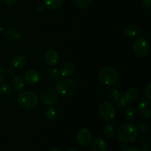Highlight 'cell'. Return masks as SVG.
Here are the masks:
<instances>
[{
  "label": "cell",
  "instance_id": "19",
  "mask_svg": "<svg viewBox=\"0 0 151 151\" xmlns=\"http://www.w3.org/2000/svg\"><path fill=\"white\" fill-rule=\"evenodd\" d=\"M6 35H7V38L8 39L16 41H18L22 37V33L18 29H11L6 32Z\"/></svg>",
  "mask_w": 151,
  "mask_h": 151
},
{
  "label": "cell",
  "instance_id": "36",
  "mask_svg": "<svg viewBox=\"0 0 151 151\" xmlns=\"http://www.w3.org/2000/svg\"><path fill=\"white\" fill-rule=\"evenodd\" d=\"M49 151H60V150L58 148H52V149H50Z\"/></svg>",
  "mask_w": 151,
  "mask_h": 151
},
{
  "label": "cell",
  "instance_id": "12",
  "mask_svg": "<svg viewBox=\"0 0 151 151\" xmlns=\"http://www.w3.org/2000/svg\"><path fill=\"white\" fill-rule=\"evenodd\" d=\"M24 78L27 83L33 85L38 82L40 79V75L38 71L35 69H29L25 73Z\"/></svg>",
  "mask_w": 151,
  "mask_h": 151
},
{
  "label": "cell",
  "instance_id": "32",
  "mask_svg": "<svg viewBox=\"0 0 151 151\" xmlns=\"http://www.w3.org/2000/svg\"><path fill=\"white\" fill-rule=\"evenodd\" d=\"M44 8H45V7H44V4H38L36 7V11L38 13H42L44 10Z\"/></svg>",
  "mask_w": 151,
  "mask_h": 151
},
{
  "label": "cell",
  "instance_id": "11",
  "mask_svg": "<svg viewBox=\"0 0 151 151\" xmlns=\"http://www.w3.org/2000/svg\"><path fill=\"white\" fill-rule=\"evenodd\" d=\"M75 70V66L72 62L66 61L60 66V73L65 78H69L73 75Z\"/></svg>",
  "mask_w": 151,
  "mask_h": 151
},
{
  "label": "cell",
  "instance_id": "5",
  "mask_svg": "<svg viewBox=\"0 0 151 151\" xmlns=\"http://www.w3.org/2000/svg\"><path fill=\"white\" fill-rule=\"evenodd\" d=\"M132 50L134 55L138 58H145L150 51L149 43L143 38H137L133 42Z\"/></svg>",
  "mask_w": 151,
  "mask_h": 151
},
{
  "label": "cell",
  "instance_id": "15",
  "mask_svg": "<svg viewBox=\"0 0 151 151\" xmlns=\"http://www.w3.org/2000/svg\"><path fill=\"white\" fill-rule=\"evenodd\" d=\"M139 28L137 25L134 24H128L124 28V32L127 36L130 38H134L137 37L139 34Z\"/></svg>",
  "mask_w": 151,
  "mask_h": 151
},
{
  "label": "cell",
  "instance_id": "7",
  "mask_svg": "<svg viewBox=\"0 0 151 151\" xmlns=\"http://www.w3.org/2000/svg\"><path fill=\"white\" fill-rule=\"evenodd\" d=\"M99 114L100 117L105 121L110 122L114 119L116 115V108L111 103L105 102L102 103L99 107Z\"/></svg>",
  "mask_w": 151,
  "mask_h": 151
},
{
  "label": "cell",
  "instance_id": "21",
  "mask_svg": "<svg viewBox=\"0 0 151 151\" xmlns=\"http://www.w3.org/2000/svg\"><path fill=\"white\" fill-rule=\"evenodd\" d=\"M120 96L121 95L119 94V91L114 88H110L109 91V93H108V97H109V99L110 100V101L113 102L114 103H116V102L117 101L118 99L119 98Z\"/></svg>",
  "mask_w": 151,
  "mask_h": 151
},
{
  "label": "cell",
  "instance_id": "27",
  "mask_svg": "<svg viewBox=\"0 0 151 151\" xmlns=\"http://www.w3.org/2000/svg\"><path fill=\"white\" fill-rule=\"evenodd\" d=\"M139 131L142 133H143V134H147L149 131V130H150V126H149L147 122L142 121V122H140L139 123Z\"/></svg>",
  "mask_w": 151,
  "mask_h": 151
},
{
  "label": "cell",
  "instance_id": "16",
  "mask_svg": "<svg viewBox=\"0 0 151 151\" xmlns=\"http://www.w3.org/2000/svg\"><path fill=\"white\" fill-rule=\"evenodd\" d=\"M27 58L24 55L15 56L11 60V65L15 69H22L26 65Z\"/></svg>",
  "mask_w": 151,
  "mask_h": 151
},
{
  "label": "cell",
  "instance_id": "17",
  "mask_svg": "<svg viewBox=\"0 0 151 151\" xmlns=\"http://www.w3.org/2000/svg\"><path fill=\"white\" fill-rule=\"evenodd\" d=\"M63 4V0H44V5L50 10H55L60 8Z\"/></svg>",
  "mask_w": 151,
  "mask_h": 151
},
{
  "label": "cell",
  "instance_id": "18",
  "mask_svg": "<svg viewBox=\"0 0 151 151\" xmlns=\"http://www.w3.org/2000/svg\"><path fill=\"white\" fill-rule=\"evenodd\" d=\"M12 86L16 91H20L24 87V78L20 75H16L12 80Z\"/></svg>",
  "mask_w": 151,
  "mask_h": 151
},
{
  "label": "cell",
  "instance_id": "33",
  "mask_svg": "<svg viewBox=\"0 0 151 151\" xmlns=\"http://www.w3.org/2000/svg\"><path fill=\"white\" fill-rule=\"evenodd\" d=\"M19 0H4L6 4H10V5H13V4H15L16 3L18 2Z\"/></svg>",
  "mask_w": 151,
  "mask_h": 151
},
{
  "label": "cell",
  "instance_id": "31",
  "mask_svg": "<svg viewBox=\"0 0 151 151\" xmlns=\"http://www.w3.org/2000/svg\"><path fill=\"white\" fill-rule=\"evenodd\" d=\"M142 5L145 8H150L151 6L150 0H142Z\"/></svg>",
  "mask_w": 151,
  "mask_h": 151
},
{
  "label": "cell",
  "instance_id": "1",
  "mask_svg": "<svg viewBox=\"0 0 151 151\" xmlns=\"http://www.w3.org/2000/svg\"><path fill=\"white\" fill-rule=\"evenodd\" d=\"M117 138L125 143L132 142L135 141L138 136L137 128L134 124L125 123L121 125L116 131Z\"/></svg>",
  "mask_w": 151,
  "mask_h": 151
},
{
  "label": "cell",
  "instance_id": "22",
  "mask_svg": "<svg viewBox=\"0 0 151 151\" xmlns=\"http://www.w3.org/2000/svg\"><path fill=\"white\" fill-rule=\"evenodd\" d=\"M57 115V111H56L55 109L52 106H49L45 111H44V116L47 118V119H54L56 117Z\"/></svg>",
  "mask_w": 151,
  "mask_h": 151
},
{
  "label": "cell",
  "instance_id": "25",
  "mask_svg": "<svg viewBox=\"0 0 151 151\" xmlns=\"http://www.w3.org/2000/svg\"><path fill=\"white\" fill-rule=\"evenodd\" d=\"M93 0H75V3L78 7L84 9L88 7L92 3Z\"/></svg>",
  "mask_w": 151,
  "mask_h": 151
},
{
  "label": "cell",
  "instance_id": "29",
  "mask_svg": "<svg viewBox=\"0 0 151 151\" xmlns=\"http://www.w3.org/2000/svg\"><path fill=\"white\" fill-rule=\"evenodd\" d=\"M6 78V71L4 66L0 65V83H2Z\"/></svg>",
  "mask_w": 151,
  "mask_h": 151
},
{
  "label": "cell",
  "instance_id": "23",
  "mask_svg": "<svg viewBox=\"0 0 151 151\" xmlns=\"http://www.w3.org/2000/svg\"><path fill=\"white\" fill-rule=\"evenodd\" d=\"M125 119L128 121L134 120L137 116V110L134 107H128L125 112Z\"/></svg>",
  "mask_w": 151,
  "mask_h": 151
},
{
  "label": "cell",
  "instance_id": "8",
  "mask_svg": "<svg viewBox=\"0 0 151 151\" xmlns=\"http://www.w3.org/2000/svg\"><path fill=\"white\" fill-rule=\"evenodd\" d=\"M91 139H92L91 132L89 129L86 128L79 130L76 136V139L78 145L82 147H87L91 143Z\"/></svg>",
  "mask_w": 151,
  "mask_h": 151
},
{
  "label": "cell",
  "instance_id": "10",
  "mask_svg": "<svg viewBox=\"0 0 151 151\" xmlns=\"http://www.w3.org/2000/svg\"><path fill=\"white\" fill-rule=\"evenodd\" d=\"M151 104L149 101H142L138 106V113L145 119H150L151 116Z\"/></svg>",
  "mask_w": 151,
  "mask_h": 151
},
{
  "label": "cell",
  "instance_id": "30",
  "mask_svg": "<svg viewBox=\"0 0 151 151\" xmlns=\"http://www.w3.org/2000/svg\"><path fill=\"white\" fill-rule=\"evenodd\" d=\"M145 95L148 100H151V85L148 84L145 88Z\"/></svg>",
  "mask_w": 151,
  "mask_h": 151
},
{
  "label": "cell",
  "instance_id": "34",
  "mask_svg": "<svg viewBox=\"0 0 151 151\" xmlns=\"http://www.w3.org/2000/svg\"><path fill=\"white\" fill-rule=\"evenodd\" d=\"M124 151H139V150L136 148H130V147H127L126 149L124 150Z\"/></svg>",
  "mask_w": 151,
  "mask_h": 151
},
{
  "label": "cell",
  "instance_id": "28",
  "mask_svg": "<svg viewBox=\"0 0 151 151\" xmlns=\"http://www.w3.org/2000/svg\"><path fill=\"white\" fill-rule=\"evenodd\" d=\"M116 106L119 109H122L125 107L126 104L128 103V102L126 101L125 98L124 97V96H120L119 98L118 99L117 101L116 102Z\"/></svg>",
  "mask_w": 151,
  "mask_h": 151
},
{
  "label": "cell",
  "instance_id": "6",
  "mask_svg": "<svg viewBox=\"0 0 151 151\" xmlns=\"http://www.w3.org/2000/svg\"><path fill=\"white\" fill-rule=\"evenodd\" d=\"M39 97L44 105L47 106H52L58 101V93L53 88L44 87L39 91Z\"/></svg>",
  "mask_w": 151,
  "mask_h": 151
},
{
  "label": "cell",
  "instance_id": "37",
  "mask_svg": "<svg viewBox=\"0 0 151 151\" xmlns=\"http://www.w3.org/2000/svg\"><path fill=\"white\" fill-rule=\"evenodd\" d=\"M66 151H76V150H74V149H69V150H67Z\"/></svg>",
  "mask_w": 151,
  "mask_h": 151
},
{
  "label": "cell",
  "instance_id": "3",
  "mask_svg": "<svg viewBox=\"0 0 151 151\" xmlns=\"http://www.w3.org/2000/svg\"><path fill=\"white\" fill-rule=\"evenodd\" d=\"M18 103L24 109H32L36 107L39 102V98L35 93L29 91H22L18 96Z\"/></svg>",
  "mask_w": 151,
  "mask_h": 151
},
{
  "label": "cell",
  "instance_id": "9",
  "mask_svg": "<svg viewBox=\"0 0 151 151\" xmlns=\"http://www.w3.org/2000/svg\"><path fill=\"white\" fill-rule=\"evenodd\" d=\"M44 58L47 64L52 66V65L56 64L58 61V53L56 50H53V49H49L44 53Z\"/></svg>",
  "mask_w": 151,
  "mask_h": 151
},
{
  "label": "cell",
  "instance_id": "26",
  "mask_svg": "<svg viewBox=\"0 0 151 151\" xmlns=\"http://www.w3.org/2000/svg\"><path fill=\"white\" fill-rule=\"evenodd\" d=\"M0 93L3 95H8L11 93V87L7 83H2L0 85Z\"/></svg>",
  "mask_w": 151,
  "mask_h": 151
},
{
  "label": "cell",
  "instance_id": "4",
  "mask_svg": "<svg viewBox=\"0 0 151 151\" xmlns=\"http://www.w3.org/2000/svg\"><path fill=\"white\" fill-rule=\"evenodd\" d=\"M98 78L101 83L106 86H114L119 81V73L114 68L107 66L100 71Z\"/></svg>",
  "mask_w": 151,
  "mask_h": 151
},
{
  "label": "cell",
  "instance_id": "20",
  "mask_svg": "<svg viewBox=\"0 0 151 151\" xmlns=\"http://www.w3.org/2000/svg\"><path fill=\"white\" fill-rule=\"evenodd\" d=\"M115 134V129L114 127L111 124H109V125H106V127L103 129V136L106 139H112L114 137Z\"/></svg>",
  "mask_w": 151,
  "mask_h": 151
},
{
  "label": "cell",
  "instance_id": "24",
  "mask_svg": "<svg viewBox=\"0 0 151 151\" xmlns=\"http://www.w3.org/2000/svg\"><path fill=\"white\" fill-rule=\"evenodd\" d=\"M47 78L51 81H57L60 78V73L56 69H50L47 72Z\"/></svg>",
  "mask_w": 151,
  "mask_h": 151
},
{
  "label": "cell",
  "instance_id": "14",
  "mask_svg": "<svg viewBox=\"0 0 151 151\" xmlns=\"http://www.w3.org/2000/svg\"><path fill=\"white\" fill-rule=\"evenodd\" d=\"M123 96L128 103H132L138 99L139 96V91L136 88H131L125 91Z\"/></svg>",
  "mask_w": 151,
  "mask_h": 151
},
{
  "label": "cell",
  "instance_id": "13",
  "mask_svg": "<svg viewBox=\"0 0 151 151\" xmlns=\"http://www.w3.org/2000/svg\"><path fill=\"white\" fill-rule=\"evenodd\" d=\"M91 149L93 151H106L107 150V143L104 139L101 137L95 138L91 143Z\"/></svg>",
  "mask_w": 151,
  "mask_h": 151
},
{
  "label": "cell",
  "instance_id": "2",
  "mask_svg": "<svg viewBox=\"0 0 151 151\" xmlns=\"http://www.w3.org/2000/svg\"><path fill=\"white\" fill-rule=\"evenodd\" d=\"M56 90L59 95L69 97L73 95L77 90V84L73 80L69 78L58 79L56 83Z\"/></svg>",
  "mask_w": 151,
  "mask_h": 151
},
{
  "label": "cell",
  "instance_id": "35",
  "mask_svg": "<svg viewBox=\"0 0 151 151\" xmlns=\"http://www.w3.org/2000/svg\"><path fill=\"white\" fill-rule=\"evenodd\" d=\"M8 73H9V75H10V76H12V75H14V71H13V69H10V70H9V72H8Z\"/></svg>",
  "mask_w": 151,
  "mask_h": 151
}]
</instances>
